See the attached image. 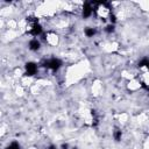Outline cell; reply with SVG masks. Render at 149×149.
<instances>
[{"mask_svg": "<svg viewBox=\"0 0 149 149\" xmlns=\"http://www.w3.org/2000/svg\"><path fill=\"white\" fill-rule=\"evenodd\" d=\"M43 65H44L45 68H49V69H51V70L56 71V70H57V69H59V66L62 65V62H61L59 59L51 58V59H49V61H45V62L43 63Z\"/></svg>", "mask_w": 149, "mask_h": 149, "instance_id": "obj_1", "label": "cell"}, {"mask_svg": "<svg viewBox=\"0 0 149 149\" xmlns=\"http://www.w3.org/2000/svg\"><path fill=\"white\" fill-rule=\"evenodd\" d=\"M36 71H37V66H36L35 63L29 62V63L26 64V74L27 76H33V74L36 73Z\"/></svg>", "mask_w": 149, "mask_h": 149, "instance_id": "obj_2", "label": "cell"}, {"mask_svg": "<svg viewBox=\"0 0 149 149\" xmlns=\"http://www.w3.org/2000/svg\"><path fill=\"white\" fill-rule=\"evenodd\" d=\"M92 14V6L90 2H85L84 3V8H83V16L84 17H88Z\"/></svg>", "mask_w": 149, "mask_h": 149, "instance_id": "obj_3", "label": "cell"}, {"mask_svg": "<svg viewBox=\"0 0 149 149\" xmlns=\"http://www.w3.org/2000/svg\"><path fill=\"white\" fill-rule=\"evenodd\" d=\"M41 33H42V28H41V26H40L38 23H35V24L33 26L31 30H30V34L34 35V36H37V35H40Z\"/></svg>", "mask_w": 149, "mask_h": 149, "instance_id": "obj_4", "label": "cell"}, {"mask_svg": "<svg viewBox=\"0 0 149 149\" xmlns=\"http://www.w3.org/2000/svg\"><path fill=\"white\" fill-rule=\"evenodd\" d=\"M29 48H30L31 50H37V49L40 48V42H38L37 40H31V41L29 42Z\"/></svg>", "mask_w": 149, "mask_h": 149, "instance_id": "obj_5", "label": "cell"}, {"mask_svg": "<svg viewBox=\"0 0 149 149\" xmlns=\"http://www.w3.org/2000/svg\"><path fill=\"white\" fill-rule=\"evenodd\" d=\"M94 33H95V30L93 29V28H86L85 29V34H86V36H93L94 35Z\"/></svg>", "mask_w": 149, "mask_h": 149, "instance_id": "obj_6", "label": "cell"}, {"mask_svg": "<svg viewBox=\"0 0 149 149\" xmlns=\"http://www.w3.org/2000/svg\"><path fill=\"white\" fill-rule=\"evenodd\" d=\"M6 149H20V146L17 144V142H13V143H10Z\"/></svg>", "mask_w": 149, "mask_h": 149, "instance_id": "obj_7", "label": "cell"}, {"mask_svg": "<svg viewBox=\"0 0 149 149\" xmlns=\"http://www.w3.org/2000/svg\"><path fill=\"white\" fill-rule=\"evenodd\" d=\"M114 139H115L116 141H119V140L121 139V130H118V129H116V130L114 132Z\"/></svg>", "mask_w": 149, "mask_h": 149, "instance_id": "obj_8", "label": "cell"}, {"mask_svg": "<svg viewBox=\"0 0 149 149\" xmlns=\"http://www.w3.org/2000/svg\"><path fill=\"white\" fill-rule=\"evenodd\" d=\"M113 30H114V27H113L112 24H111V26H107V27H106V31H107V33H112Z\"/></svg>", "mask_w": 149, "mask_h": 149, "instance_id": "obj_9", "label": "cell"}, {"mask_svg": "<svg viewBox=\"0 0 149 149\" xmlns=\"http://www.w3.org/2000/svg\"><path fill=\"white\" fill-rule=\"evenodd\" d=\"M111 21L115 22V16H114V15H111Z\"/></svg>", "mask_w": 149, "mask_h": 149, "instance_id": "obj_10", "label": "cell"}, {"mask_svg": "<svg viewBox=\"0 0 149 149\" xmlns=\"http://www.w3.org/2000/svg\"><path fill=\"white\" fill-rule=\"evenodd\" d=\"M62 148H63V149H66V148H68V144H63Z\"/></svg>", "mask_w": 149, "mask_h": 149, "instance_id": "obj_11", "label": "cell"}, {"mask_svg": "<svg viewBox=\"0 0 149 149\" xmlns=\"http://www.w3.org/2000/svg\"><path fill=\"white\" fill-rule=\"evenodd\" d=\"M147 66H148V69H149V61H148V63H147Z\"/></svg>", "mask_w": 149, "mask_h": 149, "instance_id": "obj_12", "label": "cell"}]
</instances>
